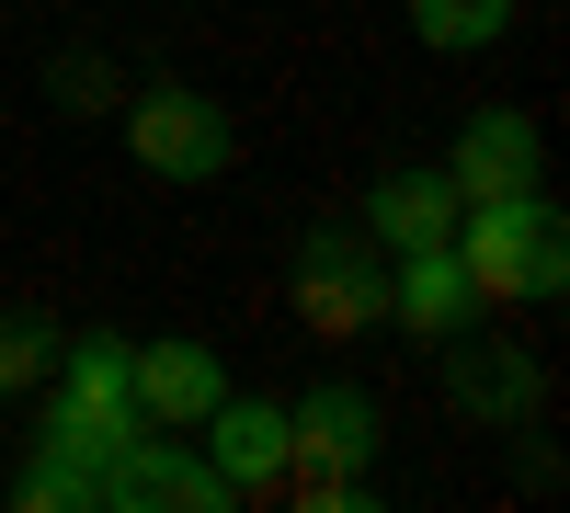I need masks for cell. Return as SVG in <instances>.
Segmentation results:
<instances>
[{"label":"cell","instance_id":"1","mask_svg":"<svg viewBox=\"0 0 570 513\" xmlns=\"http://www.w3.org/2000/svg\"><path fill=\"white\" fill-rule=\"evenodd\" d=\"M376 445H389V423H376L365 388H308L297 411H285V480L274 502H308V513H365L376 502Z\"/></svg>","mask_w":570,"mask_h":513},{"label":"cell","instance_id":"2","mask_svg":"<svg viewBox=\"0 0 570 513\" xmlns=\"http://www.w3.org/2000/svg\"><path fill=\"white\" fill-rule=\"evenodd\" d=\"M456 263L480 308H525L570 286V217L548 195H491V206H456Z\"/></svg>","mask_w":570,"mask_h":513},{"label":"cell","instance_id":"3","mask_svg":"<svg viewBox=\"0 0 570 513\" xmlns=\"http://www.w3.org/2000/svg\"><path fill=\"white\" fill-rule=\"evenodd\" d=\"M137 343L126 332H80V343H58V377H46V456H69V468H104V456L149 423L137 411Z\"/></svg>","mask_w":570,"mask_h":513},{"label":"cell","instance_id":"4","mask_svg":"<svg viewBox=\"0 0 570 513\" xmlns=\"http://www.w3.org/2000/svg\"><path fill=\"white\" fill-rule=\"evenodd\" d=\"M126 160L149 182H217L240 160V126H228V103H206L195 80H149L126 103Z\"/></svg>","mask_w":570,"mask_h":513},{"label":"cell","instance_id":"5","mask_svg":"<svg viewBox=\"0 0 570 513\" xmlns=\"http://www.w3.org/2000/svg\"><path fill=\"white\" fill-rule=\"evenodd\" d=\"M297 319L320 343H354L389 319V251L365 240V228H308L297 240Z\"/></svg>","mask_w":570,"mask_h":513},{"label":"cell","instance_id":"6","mask_svg":"<svg viewBox=\"0 0 570 513\" xmlns=\"http://www.w3.org/2000/svg\"><path fill=\"white\" fill-rule=\"evenodd\" d=\"M91 502H104V513H217V502H228V480H217L183 434L137 423V434L104 456V468H91Z\"/></svg>","mask_w":570,"mask_h":513},{"label":"cell","instance_id":"7","mask_svg":"<svg viewBox=\"0 0 570 513\" xmlns=\"http://www.w3.org/2000/svg\"><path fill=\"white\" fill-rule=\"evenodd\" d=\"M537 399H548V377H537L525 343H480V319L445 343V411H456L468 434H525Z\"/></svg>","mask_w":570,"mask_h":513},{"label":"cell","instance_id":"8","mask_svg":"<svg viewBox=\"0 0 570 513\" xmlns=\"http://www.w3.org/2000/svg\"><path fill=\"white\" fill-rule=\"evenodd\" d=\"M537 171H548V149H537V115L491 103V115H468V126H456V160H445L456 206H491V195H537Z\"/></svg>","mask_w":570,"mask_h":513},{"label":"cell","instance_id":"9","mask_svg":"<svg viewBox=\"0 0 570 513\" xmlns=\"http://www.w3.org/2000/svg\"><path fill=\"white\" fill-rule=\"evenodd\" d=\"M195 445H206V468L228 480V502H274V480H285V411L274 399H217L195 423Z\"/></svg>","mask_w":570,"mask_h":513},{"label":"cell","instance_id":"10","mask_svg":"<svg viewBox=\"0 0 570 513\" xmlns=\"http://www.w3.org/2000/svg\"><path fill=\"white\" fill-rule=\"evenodd\" d=\"M354 228H365L389 263H400V251H445V240H456V182H445V171H376Z\"/></svg>","mask_w":570,"mask_h":513},{"label":"cell","instance_id":"11","mask_svg":"<svg viewBox=\"0 0 570 513\" xmlns=\"http://www.w3.org/2000/svg\"><path fill=\"white\" fill-rule=\"evenodd\" d=\"M389 319H400L411 343H456L468 319H480V286H468L456 240H445V251H400V263H389Z\"/></svg>","mask_w":570,"mask_h":513},{"label":"cell","instance_id":"12","mask_svg":"<svg viewBox=\"0 0 570 513\" xmlns=\"http://www.w3.org/2000/svg\"><path fill=\"white\" fill-rule=\"evenodd\" d=\"M126 377H137V411H149L160 434H195L206 411L228 399V377H217V354H206V343H137Z\"/></svg>","mask_w":570,"mask_h":513},{"label":"cell","instance_id":"13","mask_svg":"<svg viewBox=\"0 0 570 513\" xmlns=\"http://www.w3.org/2000/svg\"><path fill=\"white\" fill-rule=\"evenodd\" d=\"M513 12H525V0H411V34L434 46V58H480V46H502Z\"/></svg>","mask_w":570,"mask_h":513},{"label":"cell","instance_id":"14","mask_svg":"<svg viewBox=\"0 0 570 513\" xmlns=\"http://www.w3.org/2000/svg\"><path fill=\"white\" fill-rule=\"evenodd\" d=\"M58 319H35V308H0V399H35L46 377H58Z\"/></svg>","mask_w":570,"mask_h":513},{"label":"cell","instance_id":"15","mask_svg":"<svg viewBox=\"0 0 570 513\" xmlns=\"http://www.w3.org/2000/svg\"><path fill=\"white\" fill-rule=\"evenodd\" d=\"M12 502L23 513H104V502H91V468H69V456H46V445H35V468L12 480Z\"/></svg>","mask_w":570,"mask_h":513},{"label":"cell","instance_id":"16","mask_svg":"<svg viewBox=\"0 0 570 513\" xmlns=\"http://www.w3.org/2000/svg\"><path fill=\"white\" fill-rule=\"evenodd\" d=\"M46 103H58V115H104L115 103V69L91 58V46H69V58H46Z\"/></svg>","mask_w":570,"mask_h":513}]
</instances>
